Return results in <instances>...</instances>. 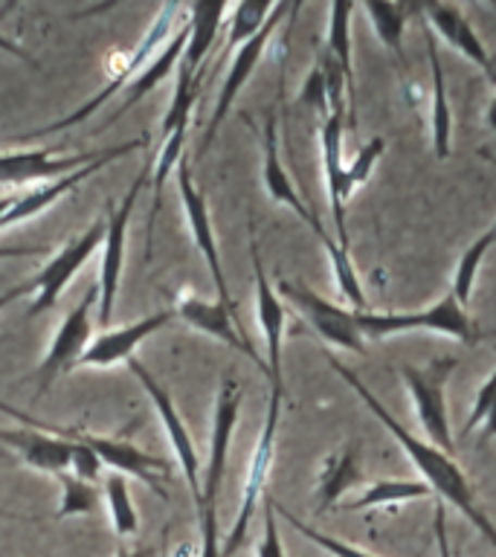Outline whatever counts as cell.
Listing matches in <instances>:
<instances>
[{
    "label": "cell",
    "instance_id": "cell-14",
    "mask_svg": "<svg viewBox=\"0 0 496 557\" xmlns=\"http://www.w3.org/2000/svg\"><path fill=\"white\" fill-rule=\"evenodd\" d=\"M128 369H131V374H134V377L139 381V386L146 389V395L151 398V404H154L157 418H160V424H163L165 435H169V444H172L174 456H177L183 473H186V485H189L191 496H195V503H198L200 499L198 447H195V442H191V433L186 430V424H183V418H181V412H177V407H174L172 395H169V389H165L163 383L157 381L154 374L148 372L146 366L139 363L137 357H131Z\"/></svg>",
    "mask_w": 496,
    "mask_h": 557
},
{
    "label": "cell",
    "instance_id": "cell-33",
    "mask_svg": "<svg viewBox=\"0 0 496 557\" xmlns=\"http://www.w3.org/2000/svg\"><path fill=\"white\" fill-rule=\"evenodd\" d=\"M491 247H496V224L491 226L487 233L479 235L476 242L470 244L468 250L461 252L459 268H456V276H452V287H450L461 305L468 302L470 294H473V287H476L479 268H482V261H485V256H487V250H491Z\"/></svg>",
    "mask_w": 496,
    "mask_h": 557
},
{
    "label": "cell",
    "instance_id": "cell-45",
    "mask_svg": "<svg viewBox=\"0 0 496 557\" xmlns=\"http://www.w3.org/2000/svg\"><path fill=\"white\" fill-rule=\"evenodd\" d=\"M154 555H157L154 548L146 546V548H120L113 557H154Z\"/></svg>",
    "mask_w": 496,
    "mask_h": 557
},
{
    "label": "cell",
    "instance_id": "cell-42",
    "mask_svg": "<svg viewBox=\"0 0 496 557\" xmlns=\"http://www.w3.org/2000/svg\"><path fill=\"white\" fill-rule=\"evenodd\" d=\"M47 247H15V244H0V261L21 259V256H44Z\"/></svg>",
    "mask_w": 496,
    "mask_h": 557
},
{
    "label": "cell",
    "instance_id": "cell-20",
    "mask_svg": "<svg viewBox=\"0 0 496 557\" xmlns=\"http://www.w3.org/2000/svg\"><path fill=\"white\" fill-rule=\"evenodd\" d=\"M0 442L9 444L21 456L26 468L47 473V476H64L70 470V450L73 444L61 435L44 430V426L24 424L17 430H0Z\"/></svg>",
    "mask_w": 496,
    "mask_h": 557
},
{
    "label": "cell",
    "instance_id": "cell-8",
    "mask_svg": "<svg viewBox=\"0 0 496 557\" xmlns=\"http://www.w3.org/2000/svg\"><path fill=\"white\" fill-rule=\"evenodd\" d=\"M94 308H99V287L90 285L85 296L78 299L73 311L61 320L55 337H52L47 355H44L41 366H38V389L47 392L55 383V377L73 372L85 355V348L94 339Z\"/></svg>",
    "mask_w": 496,
    "mask_h": 557
},
{
    "label": "cell",
    "instance_id": "cell-39",
    "mask_svg": "<svg viewBox=\"0 0 496 557\" xmlns=\"http://www.w3.org/2000/svg\"><path fill=\"white\" fill-rule=\"evenodd\" d=\"M256 557H285V543L278 537L273 499L268 494H264V531H261L259 546H256Z\"/></svg>",
    "mask_w": 496,
    "mask_h": 557
},
{
    "label": "cell",
    "instance_id": "cell-41",
    "mask_svg": "<svg viewBox=\"0 0 496 557\" xmlns=\"http://www.w3.org/2000/svg\"><path fill=\"white\" fill-rule=\"evenodd\" d=\"M73 444V450H70V476L76 479H85V482H96L99 479V473H102V461H99V456H96L90 447H85V444L78 442H70Z\"/></svg>",
    "mask_w": 496,
    "mask_h": 557
},
{
    "label": "cell",
    "instance_id": "cell-16",
    "mask_svg": "<svg viewBox=\"0 0 496 557\" xmlns=\"http://www.w3.org/2000/svg\"><path fill=\"white\" fill-rule=\"evenodd\" d=\"M238 412H241V383L233 381V377H224L215 400L207 476L200 482V499H218V494H221V485H224L226 473V459H230V444H233L235 424H238Z\"/></svg>",
    "mask_w": 496,
    "mask_h": 557
},
{
    "label": "cell",
    "instance_id": "cell-19",
    "mask_svg": "<svg viewBox=\"0 0 496 557\" xmlns=\"http://www.w3.org/2000/svg\"><path fill=\"white\" fill-rule=\"evenodd\" d=\"M343 128H346V113H328L320 128L322 148V172H325V191H328V207L334 226H337V244L348 250L346 230V163H343Z\"/></svg>",
    "mask_w": 496,
    "mask_h": 557
},
{
    "label": "cell",
    "instance_id": "cell-28",
    "mask_svg": "<svg viewBox=\"0 0 496 557\" xmlns=\"http://www.w3.org/2000/svg\"><path fill=\"white\" fill-rule=\"evenodd\" d=\"M372 24L374 35L381 38L395 59L400 61V41H404V29H407L409 12H416V7H404V3H381V0H369L360 7Z\"/></svg>",
    "mask_w": 496,
    "mask_h": 557
},
{
    "label": "cell",
    "instance_id": "cell-6",
    "mask_svg": "<svg viewBox=\"0 0 496 557\" xmlns=\"http://www.w3.org/2000/svg\"><path fill=\"white\" fill-rule=\"evenodd\" d=\"M282 395H285V392H270L268 412H264V426H261L259 442H256V447H252L250 465H247V476H244L238 517H235L233 529H230L226 540H221V557H233L235 552L244 546L247 531H250L252 513H256V505L264 499V487H268L270 468H273V453H276L278 416H282Z\"/></svg>",
    "mask_w": 496,
    "mask_h": 557
},
{
    "label": "cell",
    "instance_id": "cell-3",
    "mask_svg": "<svg viewBox=\"0 0 496 557\" xmlns=\"http://www.w3.org/2000/svg\"><path fill=\"white\" fill-rule=\"evenodd\" d=\"M177 15H183V9L177 7V3H165V7L157 12L154 24H151V29L146 33L142 44H139L137 50L131 52L128 59L122 61L120 70L111 76V82L102 87V94H96L90 102H85L76 113H70V116H64V120L52 122V125H44V128L29 131V134H24V137H17V139H38V137H47V134H59V131L64 128H73V125H78V122H85L90 113L99 111V108H102L113 94H125V87H128L131 82L142 73V70H146L148 61L154 59L157 52L165 47V41L172 38L174 29H177V26H174L177 24Z\"/></svg>",
    "mask_w": 496,
    "mask_h": 557
},
{
    "label": "cell",
    "instance_id": "cell-36",
    "mask_svg": "<svg viewBox=\"0 0 496 557\" xmlns=\"http://www.w3.org/2000/svg\"><path fill=\"white\" fill-rule=\"evenodd\" d=\"M476 424H485V433L496 435V369L491 372V377L482 383V389L476 392V400H473V407H470V416L468 421H464L461 435L473 433Z\"/></svg>",
    "mask_w": 496,
    "mask_h": 557
},
{
    "label": "cell",
    "instance_id": "cell-34",
    "mask_svg": "<svg viewBox=\"0 0 496 557\" xmlns=\"http://www.w3.org/2000/svg\"><path fill=\"white\" fill-rule=\"evenodd\" d=\"M61 482V505L59 517H85V513H94L96 505H99V491L94 487V482H85V479H76L64 473L59 476Z\"/></svg>",
    "mask_w": 496,
    "mask_h": 557
},
{
    "label": "cell",
    "instance_id": "cell-46",
    "mask_svg": "<svg viewBox=\"0 0 496 557\" xmlns=\"http://www.w3.org/2000/svg\"><path fill=\"white\" fill-rule=\"evenodd\" d=\"M12 200H15V191H9V195H0V221H3V215H7L9 207H12Z\"/></svg>",
    "mask_w": 496,
    "mask_h": 557
},
{
    "label": "cell",
    "instance_id": "cell-35",
    "mask_svg": "<svg viewBox=\"0 0 496 557\" xmlns=\"http://www.w3.org/2000/svg\"><path fill=\"white\" fill-rule=\"evenodd\" d=\"M273 511H276V517L287 520V525H294L305 540H311L313 546H320L322 552H328L331 557H374L369 555V552H363V548L348 546V543H343V540H334L328 537V534H322V531H317L313 525H308V522H302L299 517H294V513L287 511V508H282V505L273 503Z\"/></svg>",
    "mask_w": 496,
    "mask_h": 557
},
{
    "label": "cell",
    "instance_id": "cell-18",
    "mask_svg": "<svg viewBox=\"0 0 496 557\" xmlns=\"http://www.w3.org/2000/svg\"><path fill=\"white\" fill-rule=\"evenodd\" d=\"M177 313L174 308H163V311H154L142 317L137 322H128V325H122L116 331H104L99 337L90 339V346L85 348V355L78 360V366H94V369H108V366L116 363H128L134 351H137L139 343H146L154 331H160L163 325L174 320Z\"/></svg>",
    "mask_w": 496,
    "mask_h": 557
},
{
    "label": "cell",
    "instance_id": "cell-44",
    "mask_svg": "<svg viewBox=\"0 0 496 557\" xmlns=\"http://www.w3.org/2000/svg\"><path fill=\"white\" fill-rule=\"evenodd\" d=\"M0 52H9V55H12V59L26 61V64H35L33 55H29V52H26L24 47H17V44L12 41V38H7V35H0Z\"/></svg>",
    "mask_w": 496,
    "mask_h": 557
},
{
    "label": "cell",
    "instance_id": "cell-37",
    "mask_svg": "<svg viewBox=\"0 0 496 557\" xmlns=\"http://www.w3.org/2000/svg\"><path fill=\"white\" fill-rule=\"evenodd\" d=\"M383 151H386V139L383 137H372L365 143L355 157H351V163H346V195L351 198L357 191V186H363L369 181V174H372L374 163L381 160Z\"/></svg>",
    "mask_w": 496,
    "mask_h": 557
},
{
    "label": "cell",
    "instance_id": "cell-12",
    "mask_svg": "<svg viewBox=\"0 0 496 557\" xmlns=\"http://www.w3.org/2000/svg\"><path fill=\"white\" fill-rule=\"evenodd\" d=\"M287 9H290L287 3H276V7H273V12H270L268 21H264V26H261L259 33L252 35L250 41L241 44V47H238V52L233 55L230 67H226L224 87H221V94H218L215 111H212V116H209V125H207V131H203V139H200L198 157L207 154L209 146L215 143L218 128L224 125L226 113H230L233 102L238 99V94H241V87L250 82L252 70L259 67L261 55H264V50H268L270 38H273V33H276V26L282 24V17H285Z\"/></svg>",
    "mask_w": 496,
    "mask_h": 557
},
{
    "label": "cell",
    "instance_id": "cell-2",
    "mask_svg": "<svg viewBox=\"0 0 496 557\" xmlns=\"http://www.w3.org/2000/svg\"><path fill=\"white\" fill-rule=\"evenodd\" d=\"M0 412H7V416H12V418H21L24 424L44 426V430H50V433L61 435V438H67V442L85 444V447H90V450L99 456V461H102V465L113 468V473L139 479V482L151 487L157 496L169 499V494H165V485H169V479H172V468H169L163 459L151 456V453L134 447L128 438H122V435L120 438H111V435H94V433H87V430H78V426L44 424V421H38V418L26 416V412H21V409L9 407V404H0Z\"/></svg>",
    "mask_w": 496,
    "mask_h": 557
},
{
    "label": "cell",
    "instance_id": "cell-22",
    "mask_svg": "<svg viewBox=\"0 0 496 557\" xmlns=\"http://www.w3.org/2000/svg\"><path fill=\"white\" fill-rule=\"evenodd\" d=\"M186 41H189V15H186V24H177L172 38L165 41V47L157 52L154 59L148 61L146 70H142V73H139V76L125 87V99H122V104L113 111V116L104 122L102 128H108V125H113L120 116H125V113H128L139 99H146V96L151 94V90H154V87L160 85V82H163L174 67H177V61L183 59V50H186Z\"/></svg>",
    "mask_w": 496,
    "mask_h": 557
},
{
    "label": "cell",
    "instance_id": "cell-25",
    "mask_svg": "<svg viewBox=\"0 0 496 557\" xmlns=\"http://www.w3.org/2000/svg\"><path fill=\"white\" fill-rule=\"evenodd\" d=\"M351 3H331L328 9V35H325V52L337 61L343 82H346V120L348 128L357 125V104H355V64H351Z\"/></svg>",
    "mask_w": 496,
    "mask_h": 557
},
{
    "label": "cell",
    "instance_id": "cell-29",
    "mask_svg": "<svg viewBox=\"0 0 496 557\" xmlns=\"http://www.w3.org/2000/svg\"><path fill=\"white\" fill-rule=\"evenodd\" d=\"M433 494L424 479L421 482H407V479H386V482H374L357 496L355 503H346V511H365L374 505H392V503H409V499H426Z\"/></svg>",
    "mask_w": 496,
    "mask_h": 557
},
{
    "label": "cell",
    "instance_id": "cell-7",
    "mask_svg": "<svg viewBox=\"0 0 496 557\" xmlns=\"http://www.w3.org/2000/svg\"><path fill=\"white\" fill-rule=\"evenodd\" d=\"M148 174H151V165H146L142 172L134 177V183L125 191L120 207H108V230H104L102 242V268H99V322L108 325L113 317V308H116V294H120V278L122 268H125V242H128V224L134 209H137V198L142 186L148 183Z\"/></svg>",
    "mask_w": 496,
    "mask_h": 557
},
{
    "label": "cell",
    "instance_id": "cell-1",
    "mask_svg": "<svg viewBox=\"0 0 496 557\" xmlns=\"http://www.w3.org/2000/svg\"><path fill=\"white\" fill-rule=\"evenodd\" d=\"M328 363H331V369H334V372H337L339 377H343V381H346L348 386L357 392V395H360V400H363L365 407L372 409L374 418H377V421H381V424L386 426L392 435H395V442H398L400 447H404V453H407L409 459H412V465H416L418 473L424 476V482L430 485V491L442 496V503H450L452 508H459V511L464 513V517H468V520L473 522L479 531H482V534H485L487 543H491V546H496L494 522L487 520L485 511L479 508L468 476H464L459 465L450 459V453L438 450V447L430 442H421V438H416V435L409 433L407 426L398 424L389 409L383 407L381 400L374 398L372 392H369V386H365V383L360 381V377H357V374L351 372L346 363H339L337 357L328 355Z\"/></svg>",
    "mask_w": 496,
    "mask_h": 557
},
{
    "label": "cell",
    "instance_id": "cell-10",
    "mask_svg": "<svg viewBox=\"0 0 496 557\" xmlns=\"http://www.w3.org/2000/svg\"><path fill=\"white\" fill-rule=\"evenodd\" d=\"M104 230H108V218H99V221H94V224L87 226L78 238L64 244V247L38 270V276L33 278V305L26 308V317H38V313L50 311L52 305L59 302L61 290L76 278V273L85 268V261L94 256L96 247H102Z\"/></svg>",
    "mask_w": 496,
    "mask_h": 557
},
{
    "label": "cell",
    "instance_id": "cell-38",
    "mask_svg": "<svg viewBox=\"0 0 496 557\" xmlns=\"http://www.w3.org/2000/svg\"><path fill=\"white\" fill-rule=\"evenodd\" d=\"M198 520H200L198 557H221V534H218V499H200Z\"/></svg>",
    "mask_w": 496,
    "mask_h": 557
},
{
    "label": "cell",
    "instance_id": "cell-24",
    "mask_svg": "<svg viewBox=\"0 0 496 557\" xmlns=\"http://www.w3.org/2000/svg\"><path fill=\"white\" fill-rule=\"evenodd\" d=\"M416 12H421L426 17L424 24H433L435 33L442 35L450 47H456L464 59L479 64L482 70L487 67L485 44L479 41V35L473 33V26L468 24V17L461 15L459 7H450V3H424V7H416Z\"/></svg>",
    "mask_w": 496,
    "mask_h": 557
},
{
    "label": "cell",
    "instance_id": "cell-23",
    "mask_svg": "<svg viewBox=\"0 0 496 557\" xmlns=\"http://www.w3.org/2000/svg\"><path fill=\"white\" fill-rule=\"evenodd\" d=\"M186 15H189V41H186V50H183L181 67L198 76V73L209 70V50L215 44L224 17L230 15V7L203 0V3H195V7L186 9Z\"/></svg>",
    "mask_w": 496,
    "mask_h": 557
},
{
    "label": "cell",
    "instance_id": "cell-32",
    "mask_svg": "<svg viewBox=\"0 0 496 557\" xmlns=\"http://www.w3.org/2000/svg\"><path fill=\"white\" fill-rule=\"evenodd\" d=\"M320 242L322 247H325V252H328L331 273H334V285H337V290L343 294L346 302L355 305V311H363L365 290L363 285H360V276H357L355 264H351V259H348V250L346 247H339L334 238H328V233L320 235Z\"/></svg>",
    "mask_w": 496,
    "mask_h": 557
},
{
    "label": "cell",
    "instance_id": "cell-26",
    "mask_svg": "<svg viewBox=\"0 0 496 557\" xmlns=\"http://www.w3.org/2000/svg\"><path fill=\"white\" fill-rule=\"evenodd\" d=\"M424 41L426 55H430V70H433V102H430V131H433V151L438 160L450 157V137H452V111L447 104V85H444V67L442 55H438V44L430 26L424 24Z\"/></svg>",
    "mask_w": 496,
    "mask_h": 557
},
{
    "label": "cell",
    "instance_id": "cell-9",
    "mask_svg": "<svg viewBox=\"0 0 496 557\" xmlns=\"http://www.w3.org/2000/svg\"><path fill=\"white\" fill-rule=\"evenodd\" d=\"M294 305L296 311L302 313L308 325H311L317 334H320L328 346L348 348V351H360L365 355V339L357 329V311H348L343 305H334L328 299H322L320 294H313L311 287L302 285V282H294V278H282L278 282V290Z\"/></svg>",
    "mask_w": 496,
    "mask_h": 557
},
{
    "label": "cell",
    "instance_id": "cell-5",
    "mask_svg": "<svg viewBox=\"0 0 496 557\" xmlns=\"http://www.w3.org/2000/svg\"><path fill=\"white\" fill-rule=\"evenodd\" d=\"M459 366V357H438L426 366H400V381L407 386L416 404L421 430L435 444L438 450H452L450 418H447V404H444V386L450 381L452 369Z\"/></svg>",
    "mask_w": 496,
    "mask_h": 557
},
{
    "label": "cell",
    "instance_id": "cell-43",
    "mask_svg": "<svg viewBox=\"0 0 496 557\" xmlns=\"http://www.w3.org/2000/svg\"><path fill=\"white\" fill-rule=\"evenodd\" d=\"M29 294H35L33 282H26V285L9 287L7 294H0V311H3V308H9V305L15 302V299H24V296H29Z\"/></svg>",
    "mask_w": 496,
    "mask_h": 557
},
{
    "label": "cell",
    "instance_id": "cell-21",
    "mask_svg": "<svg viewBox=\"0 0 496 557\" xmlns=\"http://www.w3.org/2000/svg\"><path fill=\"white\" fill-rule=\"evenodd\" d=\"M261 181H264V189H268L270 198L276 200V203H285V207L294 209L296 215L302 218L305 224L311 226L313 233H317V238L325 235L320 218L305 207V200L299 198V191H296L290 174H287L285 165H282V157H278L276 116H273V113L264 120V134H261Z\"/></svg>",
    "mask_w": 496,
    "mask_h": 557
},
{
    "label": "cell",
    "instance_id": "cell-47",
    "mask_svg": "<svg viewBox=\"0 0 496 557\" xmlns=\"http://www.w3.org/2000/svg\"><path fill=\"white\" fill-rule=\"evenodd\" d=\"M485 73H487V76H491V82H494V85H496V55H494V59H491V55H487V67H485Z\"/></svg>",
    "mask_w": 496,
    "mask_h": 557
},
{
    "label": "cell",
    "instance_id": "cell-4",
    "mask_svg": "<svg viewBox=\"0 0 496 557\" xmlns=\"http://www.w3.org/2000/svg\"><path fill=\"white\" fill-rule=\"evenodd\" d=\"M357 329L363 337L381 339V337H395L404 331H435L444 337L461 339V343H473L479 339V331L473 320L464 311V305L456 299L452 290L438 299L433 308L416 313H369L357 311Z\"/></svg>",
    "mask_w": 496,
    "mask_h": 557
},
{
    "label": "cell",
    "instance_id": "cell-30",
    "mask_svg": "<svg viewBox=\"0 0 496 557\" xmlns=\"http://www.w3.org/2000/svg\"><path fill=\"white\" fill-rule=\"evenodd\" d=\"M102 499L104 508H108V517H111L113 534H120V537L137 534L139 517L134 511V503H131L128 479L122 476V473H111V476L104 479Z\"/></svg>",
    "mask_w": 496,
    "mask_h": 557
},
{
    "label": "cell",
    "instance_id": "cell-15",
    "mask_svg": "<svg viewBox=\"0 0 496 557\" xmlns=\"http://www.w3.org/2000/svg\"><path fill=\"white\" fill-rule=\"evenodd\" d=\"M250 256H252V270H256V320H259L261 337H264V351H268V377L270 392H285L282 383V343H285V325H287V311L285 302L278 299L276 287L270 285L264 264H261L259 244L250 238Z\"/></svg>",
    "mask_w": 496,
    "mask_h": 557
},
{
    "label": "cell",
    "instance_id": "cell-48",
    "mask_svg": "<svg viewBox=\"0 0 496 557\" xmlns=\"http://www.w3.org/2000/svg\"><path fill=\"white\" fill-rule=\"evenodd\" d=\"M487 122H491V125H494V128H496V99H494V102H491V111H487Z\"/></svg>",
    "mask_w": 496,
    "mask_h": 557
},
{
    "label": "cell",
    "instance_id": "cell-31",
    "mask_svg": "<svg viewBox=\"0 0 496 557\" xmlns=\"http://www.w3.org/2000/svg\"><path fill=\"white\" fill-rule=\"evenodd\" d=\"M276 3H256V0H244V3H235L230 7V33H226L224 41V59L230 52H238L241 44H247L252 35L259 33L264 21L270 17Z\"/></svg>",
    "mask_w": 496,
    "mask_h": 557
},
{
    "label": "cell",
    "instance_id": "cell-17",
    "mask_svg": "<svg viewBox=\"0 0 496 557\" xmlns=\"http://www.w3.org/2000/svg\"><path fill=\"white\" fill-rule=\"evenodd\" d=\"M174 313H177L189 329L221 339V343H226V346H233L235 351H241L244 357H250L252 363L268 374V363H264V360L259 357V351L252 348V343L241 331L238 320L230 313V308H224L221 302H207V299H200V296L181 294L177 296V302H174Z\"/></svg>",
    "mask_w": 496,
    "mask_h": 557
},
{
    "label": "cell",
    "instance_id": "cell-13",
    "mask_svg": "<svg viewBox=\"0 0 496 557\" xmlns=\"http://www.w3.org/2000/svg\"><path fill=\"white\" fill-rule=\"evenodd\" d=\"M174 177H177V195H181L183 215H186V221H189L195 247H198L203 261H207L209 273H212V282H215L218 302L224 305V308H230V313L238 320V305L233 302L230 287H226L224 268H221V252H218L215 233H212V218H209L207 198H203V191H200L198 186H195V181H191V172H189V165H186V160L177 163Z\"/></svg>",
    "mask_w": 496,
    "mask_h": 557
},
{
    "label": "cell",
    "instance_id": "cell-40",
    "mask_svg": "<svg viewBox=\"0 0 496 557\" xmlns=\"http://www.w3.org/2000/svg\"><path fill=\"white\" fill-rule=\"evenodd\" d=\"M305 104H311L313 111L322 113V120L331 113V104H328V85H325V73H322L320 64H313V70L308 73L305 78V87H302V96H299Z\"/></svg>",
    "mask_w": 496,
    "mask_h": 557
},
{
    "label": "cell",
    "instance_id": "cell-11",
    "mask_svg": "<svg viewBox=\"0 0 496 557\" xmlns=\"http://www.w3.org/2000/svg\"><path fill=\"white\" fill-rule=\"evenodd\" d=\"M146 146H148V134H142L139 139H131V143H125V146L104 148L102 154L96 157L94 163L82 165V169H76V172L61 174V177H55V181H44L26 191H15V200H12V207H9V212L3 215V221H0V230H7V226H12V224H21V221H29V218H35V215H41L44 209H50L52 203L64 198L67 191H73L76 186H82L87 177H94L96 172H102L104 165L113 163V160H120V157L131 154V151H137V148H146Z\"/></svg>",
    "mask_w": 496,
    "mask_h": 557
},
{
    "label": "cell",
    "instance_id": "cell-27",
    "mask_svg": "<svg viewBox=\"0 0 496 557\" xmlns=\"http://www.w3.org/2000/svg\"><path fill=\"white\" fill-rule=\"evenodd\" d=\"M360 479H363V473L357 468L355 447H346L339 456H331L322 468L320 487H317V511H328L331 505H337L339 496L346 494L351 485H357Z\"/></svg>",
    "mask_w": 496,
    "mask_h": 557
}]
</instances>
